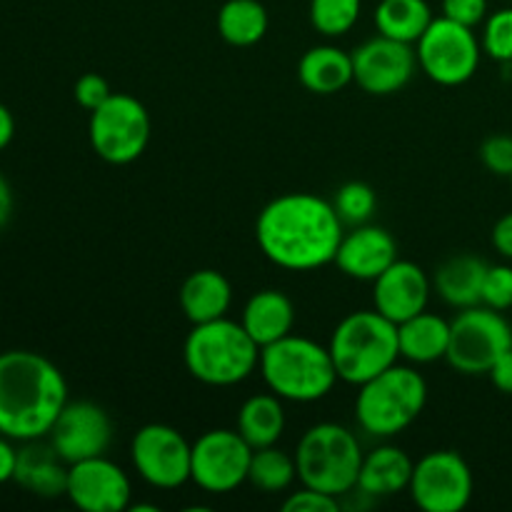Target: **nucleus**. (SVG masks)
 <instances>
[{
	"label": "nucleus",
	"instance_id": "obj_1",
	"mask_svg": "<svg viewBox=\"0 0 512 512\" xmlns=\"http://www.w3.org/2000/svg\"><path fill=\"white\" fill-rule=\"evenodd\" d=\"M333 200L315 193H285L270 200L255 223V240L273 265L293 273L325 268L343 240Z\"/></svg>",
	"mask_w": 512,
	"mask_h": 512
},
{
	"label": "nucleus",
	"instance_id": "obj_2",
	"mask_svg": "<svg viewBox=\"0 0 512 512\" xmlns=\"http://www.w3.org/2000/svg\"><path fill=\"white\" fill-rule=\"evenodd\" d=\"M68 403V383L45 355L0 353V435L10 440L48 438Z\"/></svg>",
	"mask_w": 512,
	"mask_h": 512
},
{
	"label": "nucleus",
	"instance_id": "obj_3",
	"mask_svg": "<svg viewBox=\"0 0 512 512\" xmlns=\"http://www.w3.org/2000/svg\"><path fill=\"white\" fill-rule=\"evenodd\" d=\"M258 370L270 393L290 403H318L340 380L328 345L293 333L260 348Z\"/></svg>",
	"mask_w": 512,
	"mask_h": 512
},
{
	"label": "nucleus",
	"instance_id": "obj_4",
	"mask_svg": "<svg viewBox=\"0 0 512 512\" xmlns=\"http://www.w3.org/2000/svg\"><path fill=\"white\" fill-rule=\"evenodd\" d=\"M188 373L210 388H230L258 370L260 345L240 323L228 315L210 323L193 325L183 345Z\"/></svg>",
	"mask_w": 512,
	"mask_h": 512
},
{
	"label": "nucleus",
	"instance_id": "obj_5",
	"mask_svg": "<svg viewBox=\"0 0 512 512\" xmlns=\"http://www.w3.org/2000/svg\"><path fill=\"white\" fill-rule=\"evenodd\" d=\"M428 403V383L410 365H390L388 370L358 385L355 420L370 438L388 440L403 433L420 418Z\"/></svg>",
	"mask_w": 512,
	"mask_h": 512
},
{
	"label": "nucleus",
	"instance_id": "obj_6",
	"mask_svg": "<svg viewBox=\"0 0 512 512\" xmlns=\"http://www.w3.org/2000/svg\"><path fill=\"white\" fill-rule=\"evenodd\" d=\"M338 378L363 385L398 363V325L378 310H358L335 325L328 343Z\"/></svg>",
	"mask_w": 512,
	"mask_h": 512
},
{
	"label": "nucleus",
	"instance_id": "obj_7",
	"mask_svg": "<svg viewBox=\"0 0 512 512\" xmlns=\"http://www.w3.org/2000/svg\"><path fill=\"white\" fill-rule=\"evenodd\" d=\"M363 455L353 430L338 423H318L298 440V480L305 488L343 498L358 485Z\"/></svg>",
	"mask_w": 512,
	"mask_h": 512
},
{
	"label": "nucleus",
	"instance_id": "obj_8",
	"mask_svg": "<svg viewBox=\"0 0 512 512\" xmlns=\"http://www.w3.org/2000/svg\"><path fill=\"white\" fill-rule=\"evenodd\" d=\"M512 348V325L500 310L488 305L465 308L450 320L445 360L463 375H488L500 355Z\"/></svg>",
	"mask_w": 512,
	"mask_h": 512
},
{
	"label": "nucleus",
	"instance_id": "obj_9",
	"mask_svg": "<svg viewBox=\"0 0 512 512\" xmlns=\"http://www.w3.org/2000/svg\"><path fill=\"white\" fill-rule=\"evenodd\" d=\"M88 138L98 158L105 163H135L150 143L148 110L133 95L113 93L90 113Z\"/></svg>",
	"mask_w": 512,
	"mask_h": 512
},
{
	"label": "nucleus",
	"instance_id": "obj_10",
	"mask_svg": "<svg viewBox=\"0 0 512 512\" xmlns=\"http://www.w3.org/2000/svg\"><path fill=\"white\" fill-rule=\"evenodd\" d=\"M415 53H418V68L433 83L455 88L468 83L478 73L483 45L473 28L440 15L433 18L423 38L415 43Z\"/></svg>",
	"mask_w": 512,
	"mask_h": 512
},
{
	"label": "nucleus",
	"instance_id": "obj_11",
	"mask_svg": "<svg viewBox=\"0 0 512 512\" xmlns=\"http://www.w3.org/2000/svg\"><path fill=\"white\" fill-rule=\"evenodd\" d=\"M475 480L465 458L455 450H433L413 465L408 493L425 512H460L473 500Z\"/></svg>",
	"mask_w": 512,
	"mask_h": 512
},
{
	"label": "nucleus",
	"instance_id": "obj_12",
	"mask_svg": "<svg viewBox=\"0 0 512 512\" xmlns=\"http://www.w3.org/2000/svg\"><path fill=\"white\" fill-rule=\"evenodd\" d=\"M133 468L150 488L175 490L190 480L193 443L165 423H148L130 440Z\"/></svg>",
	"mask_w": 512,
	"mask_h": 512
},
{
	"label": "nucleus",
	"instance_id": "obj_13",
	"mask_svg": "<svg viewBox=\"0 0 512 512\" xmlns=\"http://www.w3.org/2000/svg\"><path fill=\"white\" fill-rule=\"evenodd\" d=\"M253 448L238 430H208L193 443L190 480L205 493H233L248 483Z\"/></svg>",
	"mask_w": 512,
	"mask_h": 512
},
{
	"label": "nucleus",
	"instance_id": "obj_14",
	"mask_svg": "<svg viewBox=\"0 0 512 512\" xmlns=\"http://www.w3.org/2000/svg\"><path fill=\"white\" fill-rule=\"evenodd\" d=\"M350 55H353V83L368 95L398 93L418 70V53L413 45L380 33L350 50Z\"/></svg>",
	"mask_w": 512,
	"mask_h": 512
},
{
	"label": "nucleus",
	"instance_id": "obj_15",
	"mask_svg": "<svg viewBox=\"0 0 512 512\" xmlns=\"http://www.w3.org/2000/svg\"><path fill=\"white\" fill-rule=\"evenodd\" d=\"M48 440L68 465L98 458L108 453L113 443V420L98 403H90V400L70 403L68 400L50 428Z\"/></svg>",
	"mask_w": 512,
	"mask_h": 512
},
{
	"label": "nucleus",
	"instance_id": "obj_16",
	"mask_svg": "<svg viewBox=\"0 0 512 512\" xmlns=\"http://www.w3.org/2000/svg\"><path fill=\"white\" fill-rule=\"evenodd\" d=\"M65 495L83 512H123L130 508L133 485L118 463L98 455L68 465Z\"/></svg>",
	"mask_w": 512,
	"mask_h": 512
},
{
	"label": "nucleus",
	"instance_id": "obj_17",
	"mask_svg": "<svg viewBox=\"0 0 512 512\" xmlns=\"http://www.w3.org/2000/svg\"><path fill=\"white\" fill-rule=\"evenodd\" d=\"M433 280L413 260H395L378 280H373V303L378 313L400 325L428 308Z\"/></svg>",
	"mask_w": 512,
	"mask_h": 512
},
{
	"label": "nucleus",
	"instance_id": "obj_18",
	"mask_svg": "<svg viewBox=\"0 0 512 512\" xmlns=\"http://www.w3.org/2000/svg\"><path fill=\"white\" fill-rule=\"evenodd\" d=\"M395 260H398V243L393 235L380 225L363 223L353 225V230L343 235L333 263L348 278L373 283Z\"/></svg>",
	"mask_w": 512,
	"mask_h": 512
},
{
	"label": "nucleus",
	"instance_id": "obj_19",
	"mask_svg": "<svg viewBox=\"0 0 512 512\" xmlns=\"http://www.w3.org/2000/svg\"><path fill=\"white\" fill-rule=\"evenodd\" d=\"M15 483L38 498H58L65 495L68 485V463L60 458L50 440H28V445L18 450Z\"/></svg>",
	"mask_w": 512,
	"mask_h": 512
},
{
	"label": "nucleus",
	"instance_id": "obj_20",
	"mask_svg": "<svg viewBox=\"0 0 512 512\" xmlns=\"http://www.w3.org/2000/svg\"><path fill=\"white\" fill-rule=\"evenodd\" d=\"M413 465L415 460L398 445H378L368 455H363L355 488L368 498H393L408 490Z\"/></svg>",
	"mask_w": 512,
	"mask_h": 512
},
{
	"label": "nucleus",
	"instance_id": "obj_21",
	"mask_svg": "<svg viewBox=\"0 0 512 512\" xmlns=\"http://www.w3.org/2000/svg\"><path fill=\"white\" fill-rule=\"evenodd\" d=\"M490 265L483 258L470 253L453 255L443 260L433 275L435 293L448 303L450 308L465 310L483 303V283Z\"/></svg>",
	"mask_w": 512,
	"mask_h": 512
},
{
	"label": "nucleus",
	"instance_id": "obj_22",
	"mask_svg": "<svg viewBox=\"0 0 512 512\" xmlns=\"http://www.w3.org/2000/svg\"><path fill=\"white\" fill-rule=\"evenodd\" d=\"M180 310L193 325L210 323L228 315L233 305V288L230 280L218 270H195L180 285Z\"/></svg>",
	"mask_w": 512,
	"mask_h": 512
},
{
	"label": "nucleus",
	"instance_id": "obj_23",
	"mask_svg": "<svg viewBox=\"0 0 512 512\" xmlns=\"http://www.w3.org/2000/svg\"><path fill=\"white\" fill-rule=\"evenodd\" d=\"M240 325L248 330L250 338L265 348L275 340L285 338L295 328V305L283 290H258L245 303Z\"/></svg>",
	"mask_w": 512,
	"mask_h": 512
},
{
	"label": "nucleus",
	"instance_id": "obj_24",
	"mask_svg": "<svg viewBox=\"0 0 512 512\" xmlns=\"http://www.w3.org/2000/svg\"><path fill=\"white\" fill-rule=\"evenodd\" d=\"M298 80L315 95L340 93L353 83V55L335 45H315L298 60Z\"/></svg>",
	"mask_w": 512,
	"mask_h": 512
},
{
	"label": "nucleus",
	"instance_id": "obj_25",
	"mask_svg": "<svg viewBox=\"0 0 512 512\" xmlns=\"http://www.w3.org/2000/svg\"><path fill=\"white\" fill-rule=\"evenodd\" d=\"M450 343V323L440 315L423 313L403 320L398 325L400 358L413 365H430L445 360Z\"/></svg>",
	"mask_w": 512,
	"mask_h": 512
},
{
	"label": "nucleus",
	"instance_id": "obj_26",
	"mask_svg": "<svg viewBox=\"0 0 512 512\" xmlns=\"http://www.w3.org/2000/svg\"><path fill=\"white\" fill-rule=\"evenodd\" d=\"M238 433L253 450L278 445L285 433L283 398L275 393H258L238 410Z\"/></svg>",
	"mask_w": 512,
	"mask_h": 512
},
{
	"label": "nucleus",
	"instance_id": "obj_27",
	"mask_svg": "<svg viewBox=\"0 0 512 512\" xmlns=\"http://www.w3.org/2000/svg\"><path fill=\"white\" fill-rule=\"evenodd\" d=\"M268 10L260 0H225L218 10L220 38L235 48H250L268 33Z\"/></svg>",
	"mask_w": 512,
	"mask_h": 512
},
{
	"label": "nucleus",
	"instance_id": "obj_28",
	"mask_svg": "<svg viewBox=\"0 0 512 512\" xmlns=\"http://www.w3.org/2000/svg\"><path fill=\"white\" fill-rule=\"evenodd\" d=\"M430 23H433V10L425 0H380L375 8L378 33L400 43L415 45Z\"/></svg>",
	"mask_w": 512,
	"mask_h": 512
},
{
	"label": "nucleus",
	"instance_id": "obj_29",
	"mask_svg": "<svg viewBox=\"0 0 512 512\" xmlns=\"http://www.w3.org/2000/svg\"><path fill=\"white\" fill-rule=\"evenodd\" d=\"M298 478L295 455H288L278 445L253 450L248 468V483L260 493H283Z\"/></svg>",
	"mask_w": 512,
	"mask_h": 512
},
{
	"label": "nucleus",
	"instance_id": "obj_30",
	"mask_svg": "<svg viewBox=\"0 0 512 512\" xmlns=\"http://www.w3.org/2000/svg\"><path fill=\"white\" fill-rule=\"evenodd\" d=\"M363 0H310V23L325 38H338L353 30Z\"/></svg>",
	"mask_w": 512,
	"mask_h": 512
},
{
	"label": "nucleus",
	"instance_id": "obj_31",
	"mask_svg": "<svg viewBox=\"0 0 512 512\" xmlns=\"http://www.w3.org/2000/svg\"><path fill=\"white\" fill-rule=\"evenodd\" d=\"M333 205L343 223L363 225L373 218L375 208H378V195H375V190L368 183L353 180V183L340 185L333 198Z\"/></svg>",
	"mask_w": 512,
	"mask_h": 512
},
{
	"label": "nucleus",
	"instance_id": "obj_32",
	"mask_svg": "<svg viewBox=\"0 0 512 512\" xmlns=\"http://www.w3.org/2000/svg\"><path fill=\"white\" fill-rule=\"evenodd\" d=\"M483 53L498 63H512V8H503L485 18Z\"/></svg>",
	"mask_w": 512,
	"mask_h": 512
},
{
	"label": "nucleus",
	"instance_id": "obj_33",
	"mask_svg": "<svg viewBox=\"0 0 512 512\" xmlns=\"http://www.w3.org/2000/svg\"><path fill=\"white\" fill-rule=\"evenodd\" d=\"M488 308L505 310L512 308V265H490L483 283V303Z\"/></svg>",
	"mask_w": 512,
	"mask_h": 512
},
{
	"label": "nucleus",
	"instance_id": "obj_34",
	"mask_svg": "<svg viewBox=\"0 0 512 512\" xmlns=\"http://www.w3.org/2000/svg\"><path fill=\"white\" fill-rule=\"evenodd\" d=\"M480 160L495 175L510 178L512 173V135H490L480 145Z\"/></svg>",
	"mask_w": 512,
	"mask_h": 512
},
{
	"label": "nucleus",
	"instance_id": "obj_35",
	"mask_svg": "<svg viewBox=\"0 0 512 512\" xmlns=\"http://www.w3.org/2000/svg\"><path fill=\"white\" fill-rule=\"evenodd\" d=\"M285 512H338L340 498L328 493H320L315 488H300L298 493H290L283 503Z\"/></svg>",
	"mask_w": 512,
	"mask_h": 512
},
{
	"label": "nucleus",
	"instance_id": "obj_36",
	"mask_svg": "<svg viewBox=\"0 0 512 512\" xmlns=\"http://www.w3.org/2000/svg\"><path fill=\"white\" fill-rule=\"evenodd\" d=\"M73 95H75V103H78L80 108H85L88 113H93L95 108H100V105H103L105 100L113 95V90H110L108 80H105L103 75L85 73V75H80L78 83H75Z\"/></svg>",
	"mask_w": 512,
	"mask_h": 512
},
{
	"label": "nucleus",
	"instance_id": "obj_37",
	"mask_svg": "<svg viewBox=\"0 0 512 512\" xmlns=\"http://www.w3.org/2000/svg\"><path fill=\"white\" fill-rule=\"evenodd\" d=\"M443 15L475 30L488 18V0H443Z\"/></svg>",
	"mask_w": 512,
	"mask_h": 512
},
{
	"label": "nucleus",
	"instance_id": "obj_38",
	"mask_svg": "<svg viewBox=\"0 0 512 512\" xmlns=\"http://www.w3.org/2000/svg\"><path fill=\"white\" fill-rule=\"evenodd\" d=\"M488 375H490V380H493V385L500 390V393L512 395V348L505 355H500L498 363L490 368Z\"/></svg>",
	"mask_w": 512,
	"mask_h": 512
},
{
	"label": "nucleus",
	"instance_id": "obj_39",
	"mask_svg": "<svg viewBox=\"0 0 512 512\" xmlns=\"http://www.w3.org/2000/svg\"><path fill=\"white\" fill-rule=\"evenodd\" d=\"M493 248L498 250L503 258L512 260V213L503 215L493 228Z\"/></svg>",
	"mask_w": 512,
	"mask_h": 512
},
{
	"label": "nucleus",
	"instance_id": "obj_40",
	"mask_svg": "<svg viewBox=\"0 0 512 512\" xmlns=\"http://www.w3.org/2000/svg\"><path fill=\"white\" fill-rule=\"evenodd\" d=\"M15 468H18V450L13 448L10 438L0 435V485L15 480Z\"/></svg>",
	"mask_w": 512,
	"mask_h": 512
},
{
	"label": "nucleus",
	"instance_id": "obj_41",
	"mask_svg": "<svg viewBox=\"0 0 512 512\" xmlns=\"http://www.w3.org/2000/svg\"><path fill=\"white\" fill-rule=\"evenodd\" d=\"M15 135V118L3 103H0V150H5L10 145Z\"/></svg>",
	"mask_w": 512,
	"mask_h": 512
},
{
	"label": "nucleus",
	"instance_id": "obj_42",
	"mask_svg": "<svg viewBox=\"0 0 512 512\" xmlns=\"http://www.w3.org/2000/svg\"><path fill=\"white\" fill-rule=\"evenodd\" d=\"M10 213H13V190H10L8 180L0 175V228L8 223Z\"/></svg>",
	"mask_w": 512,
	"mask_h": 512
},
{
	"label": "nucleus",
	"instance_id": "obj_43",
	"mask_svg": "<svg viewBox=\"0 0 512 512\" xmlns=\"http://www.w3.org/2000/svg\"><path fill=\"white\" fill-rule=\"evenodd\" d=\"M510 183H512V173H510Z\"/></svg>",
	"mask_w": 512,
	"mask_h": 512
}]
</instances>
